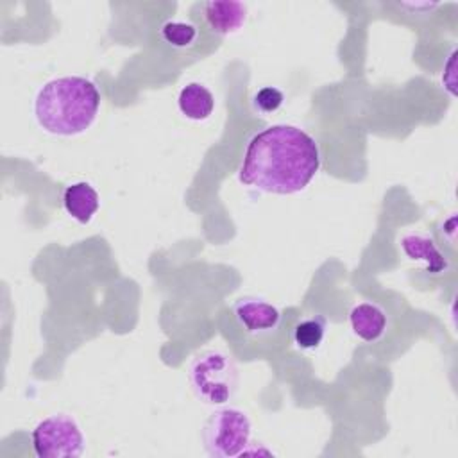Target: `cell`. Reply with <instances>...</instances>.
Returning a JSON list of instances; mask_svg holds the SVG:
<instances>
[{"label": "cell", "instance_id": "cell-1", "mask_svg": "<svg viewBox=\"0 0 458 458\" xmlns=\"http://www.w3.org/2000/svg\"><path fill=\"white\" fill-rule=\"evenodd\" d=\"M318 168L317 141L297 125L276 123L249 140L238 179L267 193L292 195L302 191Z\"/></svg>", "mask_w": 458, "mask_h": 458}, {"label": "cell", "instance_id": "cell-2", "mask_svg": "<svg viewBox=\"0 0 458 458\" xmlns=\"http://www.w3.org/2000/svg\"><path fill=\"white\" fill-rule=\"evenodd\" d=\"M100 109V91L86 77L66 75L45 82L34 100V114L47 132L77 136L88 131Z\"/></svg>", "mask_w": 458, "mask_h": 458}, {"label": "cell", "instance_id": "cell-3", "mask_svg": "<svg viewBox=\"0 0 458 458\" xmlns=\"http://www.w3.org/2000/svg\"><path fill=\"white\" fill-rule=\"evenodd\" d=\"M188 381L202 403L222 406L236 394L240 374L231 354L220 349H208L190 363Z\"/></svg>", "mask_w": 458, "mask_h": 458}, {"label": "cell", "instance_id": "cell-4", "mask_svg": "<svg viewBox=\"0 0 458 458\" xmlns=\"http://www.w3.org/2000/svg\"><path fill=\"white\" fill-rule=\"evenodd\" d=\"M250 419L240 408L215 410L202 428V444L213 458H233L247 453L250 445Z\"/></svg>", "mask_w": 458, "mask_h": 458}, {"label": "cell", "instance_id": "cell-5", "mask_svg": "<svg viewBox=\"0 0 458 458\" xmlns=\"http://www.w3.org/2000/svg\"><path fill=\"white\" fill-rule=\"evenodd\" d=\"M30 438L38 458H79L86 444L79 422L66 413H55L39 420Z\"/></svg>", "mask_w": 458, "mask_h": 458}, {"label": "cell", "instance_id": "cell-6", "mask_svg": "<svg viewBox=\"0 0 458 458\" xmlns=\"http://www.w3.org/2000/svg\"><path fill=\"white\" fill-rule=\"evenodd\" d=\"M233 313L238 324L250 336L274 335L281 326V311L261 297H242L233 304Z\"/></svg>", "mask_w": 458, "mask_h": 458}, {"label": "cell", "instance_id": "cell-7", "mask_svg": "<svg viewBox=\"0 0 458 458\" xmlns=\"http://www.w3.org/2000/svg\"><path fill=\"white\" fill-rule=\"evenodd\" d=\"M206 25L213 34L231 36L236 34L247 21V4L233 0H213L200 4Z\"/></svg>", "mask_w": 458, "mask_h": 458}, {"label": "cell", "instance_id": "cell-8", "mask_svg": "<svg viewBox=\"0 0 458 458\" xmlns=\"http://www.w3.org/2000/svg\"><path fill=\"white\" fill-rule=\"evenodd\" d=\"M399 247L408 259L422 261L426 265V270L431 274H442L449 268V263L435 240L424 233H404L399 240Z\"/></svg>", "mask_w": 458, "mask_h": 458}, {"label": "cell", "instance_id": "cell-9", "mask_svg": "<svg viewBox=\"0 0 458 458\" xmlns=\"http://www.w3.org/2000/svg\"><path fill=\"white\" fill-rule=\"evenodd\" d=\"M349 324L352 333L363 342H377L386 333V311L376 302H358L349 311Z\"/></svg>", "mask_w": 458, "mask_h": 458}, {"label": "cell", "instance_id": "cell-10", "mask_svg": "<svg viewBox=\"0 0 458 458\" xmlns=\"http://www.w3.org/2000/svg\"><path fill=\"white\" fill-rule=\"evenodd\" d=\"M63 206L79 224H88L100 208V197L89 182L79 181L64 188Z\"/></svg>", "mask_w": 458, "mask_h": 458}, {"label": "cell", "instance_id": "cell-11", "mask_svg": "<svg viewBox=\"0 0 458 458\" xmlns=\"http://www.w3.org/2000/svg\"><path fill=\"white\" fill-rule=\"evenodd\" d=\"M177 106L182 116L193 122L208 120L215 109L213 93L200 82H188L177 97Z\"/></svg>", "mask_w": 458, "mask_h": 458}, {"label": "cell", "instance_id": "cell-12", "mask_svg": "<svg viewBox=\"0 0 458 458\" xmlns=\"http://www.w3.org/2000/svg\"><path fill=\"white\" fill-rule=\"evenodd\" d=\"M327 331V320L324 315H308L299 318L292 329V340L301 351H315L324 342Z\"/></svg>", "mask_w": 458, "mask_h": 458}, {"label": "cell", "instance_id": "cell-13", "mask_svg": "<svg viewBox=\"0 0 458 458\" xmlns=\"http://www.w3.org/2000/svg\"><path fill=\"white\" fill-rule=\"evenodd\" d=\"M159 34L165 43L174 48H188L197 41L199 30L195 25L181 20H168L161 25Z\"/></svg>", "mask_w": 458, "mask_h": 458}, {"label": "cell", "instance_id": "cell-14", "mask_svg": "<svg viewBox=\"0 0 458 458\" xmlns=\"http://www.w3.org/2000/svg\"><path fill=\"white\" fill-rule=\"evenodd\" d=\"M283 100H284V95L281 89H277L274 86H265L254 93L252 107L259 114H272L283 106Z\"/></svg>", "mask_w": 458, "mask_h": 458}]
</instances>
